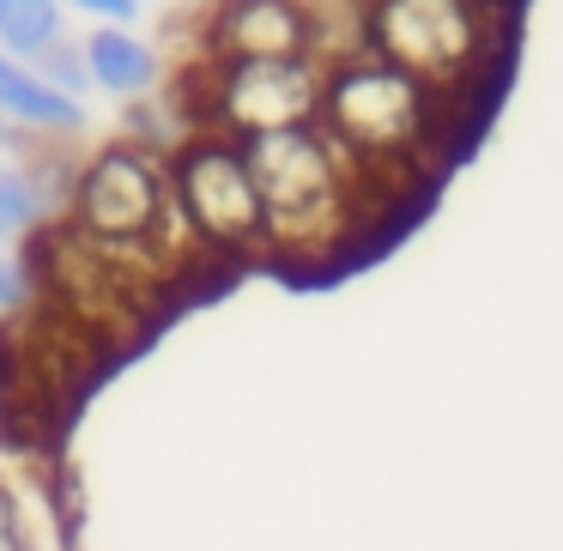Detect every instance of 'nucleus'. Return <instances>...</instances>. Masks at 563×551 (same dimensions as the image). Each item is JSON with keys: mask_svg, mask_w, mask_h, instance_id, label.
<instances>
[{"mask_svg": "<svg viewBox=\"0 0 563 551\" xmlns=\"http://www.w3.org/2000/svg\"><path fill=\"white\" fill-rule=\"evenodd\" d=\"M31 74L37 79H49L55 91H67V98H79V91L91 86V74H86V49H79L74 37H55V43H43L37 55H31Z\"/></svg>", "mask_w": 563, "mask_h": 551, "instance_id": "12", "label": "nucleus"}, {"mask_svg": "<svg viewBox=\"0 0 563 551\" xmlns=\"http://www.w3.org/2000/svg\"><path fill=\"white\" fill-rule=\"evenodd\" d=\"M503 0H364V49L424 79L437 98H466L485 79Z\"/></svg>", "mask_w": 563, "mask_h": 551, "instance_id": "4", "label": "nucleus"}, {"mask_svg": "<svg viewBox=\"0 0 563 551\" xmlns=\"http://www.w3.org/2000/svg\"><path fill=\"white\" fill-rule=\"evenodd\" d=\"M164 164H170L176 219H183V231L200 249L231 255V261L267 255V212H261V188L243 158V140L183 134Z\"/></svg>", "mask_w": 563, "mask_h": 551, "instance_id": "5", "label": "nucleus"}, {"mask_svg": "<svg viewBox=\"0 0 563 551\" xmlns=\"http://www.w3.org/2000/svg\"><path fill=\"white\" fill-rule=\"evenodd\" d=\"M62 7H79V13L103 19V25H134L146 0H62Z\"/></svg>", "mask_w": 563, "mask_h": 551, "instance_id": "14", "label": "nucleus"}, {"mask_svg": "<svg viewBox=\"0 0 563 551\" xmlns=\"http://www.w3.org/2000/svg\"><path fill=\"white\" fill-rule=\"evenodd\" d=\"M62 37V0H0V49L31 62L43 43Z\"/></svg>", "mask_w": 563, "mask_h": 551, "instance_id": "10", "label": "nucleus"}, {"mask_svg": "<svg viewBox=\"0 0 563 551\" xmlns=\"http://www.w3.org/2000/svg\"><path fill=\"white\" fill-rule=\"evenodd\" d=\"M243 158L255 170L261 212H267V249L309 255V249H333L352 231L357 212L352 176H345L340 152L328 146V134L316 122L243 140Z\"/></svg>", "mask_w": 563, "mask_h": 551, "instance_id": "3", "label": "nucleus"}, {"mask_svg": "<svg viewBox=\"0 0 563 551\" xmlns=\"http://www.w3.org/2000/svg\"><path fill=\"white\" fill-rule=\"evenodd\" d=\"M0 551H37V539H31V527H25V515H19L7 485H0Z\"/></svg>", "mask_w": 563, "mask_h": 551, "instance_id": "13", "label": "nucleus"}, {"mask_svg": "<svg viewBox=\"0 0 563 551\" xmlns=\"http://www.w3.org/2000/svg\"><path fill=\"white\" fill-rule=\"evenodd\" d=\"M316 128L340 152L352 195H369V188L394 183L424 158V146L442 128V98L406 67L352 49L340 62H321Z\"/></svg>", "mask_w": 563, "mask_h": 551, "instance_id": "1", "label": "nucleus"}, {"mask_svg": "<svg viewBox=\"0 0 563 551\" xmlns=\"http://www.w3.org/2000/svg\"><path fill=\"white\" fill-rule=\"evenodd\" d=\"M79 49H86L91 86L110 91V98H128V103H134L140 91H152V79H158V55H152L128 25H98L86 43H79Z\"/></svg>", "mask_w": 563, "mask_h": 551, "instance_id": "9", "label": "nucleus"}, {"mask_svg": "<svg viewBox=\"0 0 563 551\" xmlns=\"http://www.w3.org/2000/svg\"><path fill=\"white\" fill-rule=\"evenodd\" d=\"M49 212V188H43L37 170H25V164H0V243L19 231H31V224Z\"/></svg>", "mask_w": 563, "mask_h": 551, "instance_id": "11", "label": "nucleus"}, {"mask_svg": "<svg viewBox=\"0 0 563 551\" xmlns=\"http://www.w3.org/2000/svg\"><path fill=\"white\" fill-rule=\"evenodd\" d=\"M200 103H188L195 134H224V140H261L279 128H309L321 110V62H207L195 74Z\"/></svg>", "mask_w": 563, "mask_h": 551, "instance_id": "6", "label": "nucleus"}, {"mask_svg": "<svg viewBox=\"0 0 563 551\" xmlns=\"http://www.w3.org/2000/svg\"><path fill=\"white\" fill-rule=\"evenodd\" d=\"M13 304H19V273L7 267V261H0V316H7Z\"/></svg>", "mask_w": 563, "mask_h": 551, "instance_id": "15", "label": "nucleus"}, {"mask_svg": "<svg viewBox=\"0 0 563 551\" xmlns=\"http://www.w3.org/2000/svg\"><path fill=\"white\" fill-rule=\"evenodd\" d=\"M0 122L37 128V134H79V128H86V103L55 91L49 79H37L19 55L0 49Z\"/></svg>", "mask_w": 563, "mask_h": 551, "instance_id": "8", "label": "nucleus"}, {"mask_svg": "<svg viewBox=\"0 0 563 551\" xmlns=\"http://www.w3.org/2000/svg\"><path fill=\"white\" fill-rule=\"evenodd\" d=\"M207 62H297L316 55V25L303 0H212L200 25Z\"/></svg>", "mask_w": 563, "mask_h": 551, "instance_id": "7", "label": "nucleus"}, {"mask_svg": "<svg viewBox=\"0 0 563 551\" xmlns=\"http://www.w3.org/2000/svg\"><path fill=\"white\" fill-rule=\"evenodd\" d=\"M67 212H74V236L98 249L115 267H146L158 249H170L176 195H170V164L140 140H110L98 146L67 183Z\"/></svg>", "mask_w": 563, "mask_h": 551, "instance_id": "2", "label": "nucleus"}]
</instances>
